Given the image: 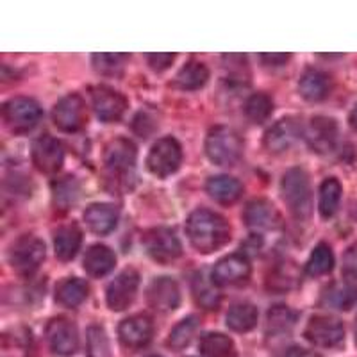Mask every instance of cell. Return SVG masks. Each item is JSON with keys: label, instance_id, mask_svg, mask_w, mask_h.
I'll return each mask as SVG.
<instances>
[{"label": "cell", "instance_id": "33", "mask_svg": "<svg viewBox=\"0 0 357 357\" xmlns=\"http://www.w3.org/2000/svg\"><path fill=\"white\" fill-rule=\"evenodd\" d=\"M296 318H298V314H296L295 311H291L289 307H286V305H273V307L268 311V317H266L268 333L270 334L289 333V331L295 327Z\"/></svg>", "mask_w": 357, "mask_h": 357}, {"label": "cell", "instance_id": "10", "mask_svg": "<svg viewBox=\"0 0 357 357\" xmlns=\"http://www.w3.org/2000/svg\"><path fill=\"white\" fill-rule=\"evenodd\" d=\"M136 146L126 138H116L107 143L104 151V165L113 177H126L136 165Z\"/></svg>", "mask_w": 357, "mask_h": 357}, {"label": "cell", "instance_id": "38", "mask_svg": "<svg viewBox=\"0 0 357 357\" xmlns=\"http://www.w3.org/2000/svg\"><path fill=\"white\" fill-rule=\"evenodd\" d=\"M273 111L272 98L266 93H254L245 102V114L254 123H263Z\"/></svg>", "mask_w": 357, "mask_h": 357}, {"label": "cell", "instance_id": "7", "mask_svg": "<svg viewBox=\"0 0 357 357\" xmlns=\"http://www.w3.org/2000/svg\"><path fill=\"white\" fill-rule=\"evenodd\" d=\"M143 247L152 259L162 264L172 263L183 252L181 241L177 240L175 232L167 227H155L146 231L143 236Z\"/></svg>", "mask_w": 357, "mask_h": 357}, {"label": "cell", "instance_id": "2", "mask_svg": "<svg viewBox=\"0 0 357 357\" xmlns=\"http://www.w3.org/2000/svg\"><path fill=\"white\" fill-rule=\"evenodd\" d=\"M280 195L296 220H307L311 215V184L302 168H291L282 175Z\"/></svg>", "mask_w": 357, "mask_h": 357}, {"label": "cell", "instance_id": "37", "mask_svg": "<svg viewBox=\"0 0 357 357\" xmlns=\"http://www.w3.org/2000/svg\"><path fill=\"white\" fill-rule=\"evenodd\" d=\"M86 350L88 357H113L106 331L98 325H91L86 334Z\"/></svg>", "mask_w": 357, "mask_h": 357}, {"label": "cell", "instance_id": "11", "mask_svg": "<svg viewBox=\"0 0 357 357\" xmlns=\"http://www.w3.org/2000/svg\"><path fill=\"white\" fill-rule=\"evenodd\" d=\"M33 165L41 174H57L63 167L65 151L63 145L52 136H40L33 143Z\"/></svg>", "mask_w": 357, "mask_h": 357}, {"label": "cell", "instance_id": "19", "mask_svg": "<svg viewBox=\"0 0 357 357\" xmlns=\"http://www.w3.org/2000/svg\"><path fill=\"white\" fill-rule=\"evenodd\" d=\"M149 304L154 307L155 311L170 312L178 307L181 302V293H178V286L174 279L170 277H159L149 288Z\"/></svg>", "mask_w": 357, "mask_h": 357}, {"label": "cell", "instance_id": "24", "mask_svg": "<svg viewBox=\"0 0 357 357\" xmlns=\"http://www.w3.org/2000/svg\"><path fill=\"white\" fill-rule=\"evenodd\" d=\"M206 190L211 199L220 204H232L240 199L243 193V186L238 178L229 177V175H216L207 181Z\"/></svg>", "mask_w": 357, "mask_h": 357}, {"label": "cell", "instance_id": "47", "mask_svg": "<svg viewBox=\"0 0 357 357\" xmlns=\"http://www.w3.org/2000/svg\"><path fill=\"white\" fill-rule=\"evenodd\" d=\"M356 216H357V211H356Z\"/></svg>", "mask_w": 357, "mask_h": 357}, {"label": "cell", "instance_id": "20", "mask_svg": "<svg viewBox=\"0 0 357 357\" xmlns=\"http://www.w3.org/2000/svg\"><path fill=\"white\" fill-rule=\"evenodd\" d=\"M243 220L248 227L261 229V231H270L280 225V215L277 207L264 199L250 200L245 207Z\"/></svg>", "mask_w": 357, "mask_h": 357}, {"label": "cell", "instance_id": "42", "mask_svg": "<svg viewBox=\"0 0 357 357\" xmlns=\"http://www.w3.org/2000/svg\"><path fill=\"white\" fill-rule=\"evenodd\" d=\"M261 61L264 63L266 66H282L286 65V63L289 61V54H277V52H272V54H261Z\"/></svg>", "mask_w": 357, "mask_h": 357}, {"label": "cell", "instance_id": "32", "mask_svg": "<svg viewBox=\"0 0 357 357\" xmlns=\"http://www.w3.org/2000/svg\"><path fill=\"white\" fill-rule=\"evenodd\" d=\"M127 61H129V54L102 52V54H93V56H91L93 68L97 70V73L106 75V77H118V75H122Z\"/></svg>", "mask_w": 357, "mask_h": 357}, {"label": "cell", "instance_id": "23", "mask_svg": "<svg viewBox=\"0 0 357 357\" xmlns=\"http://www.w3.org/2000/svg\"><path fill=\"white\" fill-rule=\"evenodd\" d=\"M82 243L81 229L72 223V225H63L54 232V248L56 256L63 261H70L75 257Z\"/></svg>", "mask_w": 357, "mask_h": 357}, {"label": "cell", "instance_id": "27", "mask_svg": "<svg viewBox=\"0 0 357 357\" xmlns=\"http://www.w3.org/2000/svg\"><path fill=\"white\" fill-rule=\"evenodd\" d=\"M257 325V309L256 305L243 302L236 304L227 312V327L236 333H248Z\"/></svg>", "mask_w": 357, "mask_h": 357}, {"label": "cell", "instance_id": "1", "mask_svg": "<svg viewBox=\"0 0 357 357\" xmlns=\"http://www.w3.org/2000/svg\"><path fill=\"white\" fill-rule=\"evenodd\" d=\"M186 232L191 245L202 254H211L231 240L227 220L207 209L191 213L186 222Z\"/></svg>", "mask_w": 357, "mask_h": 357}, {"label": "cell", "instance_id": "45", "mask_svg": "<svg viewBox=\"0 0 357 357\" xmlns=\"http://www.w3.org/2000/svg\"><path fill=\"white\" fill-rule=\"evenodd\" d=\"M321 57H325V59H331V57H341L340 54H320Z\"/></svg>", "mask_w": 357, "mask_h": 357}, {"label": "cell", "instance_id": "9", "mask_svg": "<svg viewBox=\"0 0 357 357\" xmlns=\"http://www.w3.org/2000/svg\"><path fill=\"white\" fill-rule=\"evenodd\" d=\"M304 337L317 347L333 349L345 340V327L340 320L331 317H312L305 325Z\"/></svg>", "mask_w": 357, "mask_h": 357}, {"label": "cell", "instance_id": "28", "mask_svg": "<svg viewBox=\"0 0 357 357\" xmlns=\"http://www.w3.org/2000/svg\"><path fill=\"white\" fill-rule=\"evenodd\" d=\"M204 357H236L234 341L222 333H207L200 340Z\"/></svg>", "mask_w": 357, "mask_h": 357}, {"label": "cell", "instance_id": "18", "mask_svg": "<svg viewBox=\"0 0 357 357\" xmlns=\"http://www.w3.org/2000/svg\"><path fill=\"white\" fill-rule=\"evenodd\" d=\"M301 123L296 118H282L264 136V146L273 154L288 151L301 136Z\"/></svg>", "mask_w": 357, "mask_h": 357}, {"label": "cell", "instance_id": "21", "mask_svg": "<svg viewBox=\"0 0 357 357\" xmlns=\"http://www.w3.org/2000/svg\"><path fill=\"white\" fill-rule=\"evenodd\" d=\"M298 91L309 102L324 100L331 93V77L320 70H305L298 82Z\"/></svg>", "mask_w": 357, "mask_h": 357}, {"label": "cell", "instance_id": "31", "mask_svg": "<svg viewBox=\"0 0 357 357\" xmlns=\"http://www.w3.org/2000/svg\"><path fill=\"white\" fill-rule=\"evenodd\" d=\"M324 302L329 307L349 311L350 307L357 304V286L349 282V284H334L324 293Z\"/></svg>", "mask_w": 357, "mask_h": 357}, {"label": "cell", "instance_id": "13", "mask_svg": "<svg viewBox=\"0 0 357 357\" xmlns=\"http://www.w3.org/2000/svg\"><path fill=\"white\" fill-rule=\"evenodd\" d=\"M250 277V263L243 254H232L223 257L213 268L211 280L216 286H238Z\"/></svg>", "mask_w": 357, "mask_h": 357}, {"label": "cell", "instance_id": "34", "mask_svg": "<svg viewBox=\"0 0 357 357\" xmlns=\"http://www.w3.org/2000/svg\"><path fill=\"white\" fill-rule=\"evenodd\" d=\"M215 282H207L202 273L195 275L193 279V296L195 302L206 311H215L220 305V293L215 289Z\"/></svg>", "mask_w": 357, "mask_h": 357}, {"label": "cell", "instance_id": "25", "mask_svg": "<svg viewBox=\"0 0 357 357\" xmlns=\"http://www.w3.org/2000/svg\"><path fill=\"white\" fill-rule=\"evenodd\" d=\"M116 263V257L111 252V248H107L106 245H93L89 247V250L86 252L84 261V270L91 277H104L111 272Z\"/></svg>", "mask_w": 357, "mask_h": 357}, {"label": "cell", "instance_id": "30", "mask_svg": "<svg viewBox=\"0 0 357 357\" xmlns=\"http://www.w3.org/2000/svg\"><path fill=\"white\" fill-rule=\"evenodd\" d=\"M341 184L337 178H325L320 186V200H318V209L324 218H331L336 215L341 200Z\"/></svg>", "mask_w": 357, "mask_h": 357}, {"label": "cell", "instance_id": "12", "mask_svg": "<svg viewBox=\"0 0 357 357\" xmlns=\"http://www.w3.org/2000/svg\"><path fill=\"white\" fill-rule=\"evenodd\" d=\"M45 336L49 341L50 349L57 356H72L79 347V334L77 327L66 318H52L47 325Z\"/></svg>", "mask_w": 357, "mask_h": 357}, {"label": "cell", "instance_id": "17", "mask_svg": "<svg viewBox=\"0 0 357 357\" xmlns=\"http://www.w3.org/2000/svg\"><path fill=\"white\" fill-rule=\"evenodd\" d=\"M337 139V126L333 118L327 116H314L309 122L307 130H305V142L309 149L318 154H327L334 149Z\"/></svg>", "mask_w": 357, "mask_h": 357}, {"label": "cell", "instance_id": "22", "mask_svg": "<svg viewBox=\"0 0 357 357\" xmlns=\"http://www.w3.org/2000/svg\"><path fill=\"white\" fill-rule=\"evenodd\" d=\"M84 222L97 234H107L116 227L118 209L111 204H91L84 211Z\"/></svg>", "mask_w": 357, "mask_h": 357}, {"label": "cell", "instance_id": "44", "mask_svg": "<svg viewBox=\"0 0 357 357\" xmlns=\"http://www.w3.org/2000/svg\"><path fill=\"white\" fill-rule=\"evenodd\" d=\"M350 126H352V129L357 130V106L354 107V111L350 113Z\"/></svg>", "mask_w": 357, "mask_h": 357}, {"label": "cell", "instance_id": "43", "mask_svg": "<svg viewBox=\"0 0 357 357\" xmlns=\"http://www.w3.org/2000/svg\"><path fill=\"white\" fill-rule=\"evenodd\" d=\"M286 357H320V356L314 352H311V350L301 349V347H293V349H289L288 356Z\"/></svg>", "mask_w": 357, "mask_h": 357}, {"label": "cell", "instance_id": "41", "mask_svg": "<svg viewBox=\"0 0 357 357\" xmlns=\"http://www.w3.org/2000/svg\"><path fill=\"white\" fill-rule=\"evenodd\" d=\"M175 54L170 52H158V54H146V61L154 72H162L174 63Z\"/></svg>", "mask_w": 357, "mask_h": 357}, {"label": "cell", "instance_id": "5", "mask_svg": "<svg viewBox=\"0 0 357 357\" xmlns=\"http://www.w3.org/2000/svg\"><path fill=\"white\" fill-rule=\"evenodd\" d=\"M2 116L8 129L15 134L29 132L36 127L41 118V107L36 100L27 97H17L6 102Z\"/></svg>", "mask_w": 357, "mask_h": 357}, {"label": "cell", "instance_id": "29", "mask_svg": "<svg viewBox=\"0 0 357 357\" xmlns=\"http://www.w3.org/2000/svg\"><path fill=\"white\" fill-rule=\"evenodd\" d=\"M209 79V70L206 68V65L197 61L188 63L186 66L181 68V72L177 73L175 77V86L184 91H195V89L202 88L204 84Z\"/></svg>", "mask_w": 357, "mask_h": 357}, {"label": "cell", "instance_id": "6", "mask_svg": "<svg viewBox=\"0 0 357 357\" xmlns=\"http://www.w3.org/2000/svg\"><path fill=\"white\" fill-rule=\"evenodd\" d=\"M181 161H183V151H181L177 139L162 138L149 152L146 167L154 175L165 178L178 170Z\"/></svg>", "mask_w": 357, "mask_h": 357}, {"label": "cell", "instance_id": "3", "mask_svg": "<svg viewBox=\"0 0 357 357\" xmlns=\"http://www.w3.org/2000/svg\"><path fill=\"white\" fill-rule=\"evenodd\" d=\"M206 154L215 165L234 167L243 154V142L240 134L231 127H215L207 134Z\"/></svg>", "mask_w": 357, "mask_h": 357}, {"label": "cell", "instance_id": "26", "mask_svg": "<svg viewBox=\"0 0 357 357\" xmlns=\"http://www.w3.org/2000/svg\"><path fill=\"white\" fill-rule=\"evenodd\" d=\"M89 288L86 280L70 277V279L61 280L56 288V302L65 305V307H79L82 302L88 298Z\"/></svg>", "mask_w": 357, "mask_h": 357}, {"label": "cell", "instance_id": "4", "mask_svg": "<svg viewBox=\"0 0 357 357\" xmlns=\"http://www.w3.org/2000/svg\"><path fill=\"white\" fill-rule=\"evenodd\" d=\"M45 259V243L36 236H22L9 250V263L18 275L31 277Z\"/></svg>", "mask_w": 357, "mask_h": 357}, {"label": "cell", "instance_id": "36", "mask_svg": "<svg viewBox=\"0 0 357 357\" xmlns=\"http://www.w3.org/2000/svg\"><path fill=\"white\" fill-rule=\"evenodd\" d=\"M79 193H81V188H79L77 181L73 177H65L61 181L52 183L54 204L59 209H68L70 206H73V204L77 202Z\"/></svg>", "mask_w": 357, "mask_h": 357}, {"label": "cell", "instance_id": "14", "mask_svg": "<svg viewBox=\"0 0 357 357\" xmlns=\"http://www.w3.org/2000/svg\"><path fill=\"white\" fill-rule=\"evenodd\" d=\"M91 102H93L95 113L102 122H116L122 118L127 107V98L109 86L91 88Z\"/></svg>", "mask_w": 357, "mask_h": 357}, {"label": "cell", "instance_id": "46", "mask_svg": "<svg viewBox=\"0 0 357 357\" xmlns=\"http://www.w3.org/2000/svg\"><path fill=\"white\" fill-rule=\"evenodd\" d=\"M356 341H357V336H356Z\"/></svg>", "mask_w": 357, "mask_h": 357}, {"label": "cell", "instance_id": "39", "mask_svg": "<svg viewBox=\"0 0 357 357\" xmlns=\"http://www.w3.org/2000/svg\"><path fill=\"white\" fill-rule=\"evenodd\" d=\"M197 329H199V320L195 317L184 318L181 324H177L174 327V331L170 333L168 337V345L174 350H181L186 345H190V341L195 336Z\"/></svg>", "mask_w": 357, "mask_h": 357}, {"label": "cell", "instance_id": "8", "mask_svg": "<svg viewBox=\"0 0 357 357\" xmlns=\"http://www.w3.org/2000/svg\"><path fill=\"white\" fill-rule=\"evenodd\" d=\"M52 120L57 129L63 132H77L88 122V111L86 104L79 95L72 93L61 98L52 109Z\"/></svg>", "mask_w": 357, "mask_h": 357}, {"label": "cell", "instance_id": "16", "mask_svg": "<svg viewBox=\"0 0 357 357\" xmlns=\"http://www.w3.org/2000/svg\"><path fill=\"white\" fill-rule=\"evenodd\" d=\"M139 286V275L134 270H126L107 286L106 301L113 311H123L136 298Z\"/></svg>", "mask_w": 357, "mask_h": 357}, {"label": "cell", "instance_id": "35", "mask_svg": "<svg viewBox=\"0 0 357 357\" xmlns=\"http://www.w3.org/2000/svg\"><path fill=\"white\" fill-rule=\"evenodd\" d=\"M333 268H334L333 250H331L329 245L320 243L314 250L311 252L307 264H305V272H307V275L311 277H318V275L329 273Z\"/></svg>", "mask_w": 357, "mask_h": 357}, {"label": "cell", "instance_id": "15", "mask_svg": "<svg viewBox=\"0 0 357 357\" xmlns=\"http://www.w3.org/2000/svg\"><path fill=\"white\" fill-rule=\"evenodd\" d=\"M152 334H154V324L146 314L129 317L118 327V336L126 349H143L151 343Z\"/></svg>", "mask_w": 357, "mask_h": 357}, {"label": "cell", "instance_id": "40", "mask_svg": "<svg viewBox=\"0 0 357 357\" xmlns=\"http://www.w3.org/2000/svg\"><path fill=\"white\" fill-rule=\"evenodd\" d=\"M343 275L352 282H357V243L347 248L343 256Z\"/></svg>", "mask_w": 357, "mask_h": 357}]
</instances>
